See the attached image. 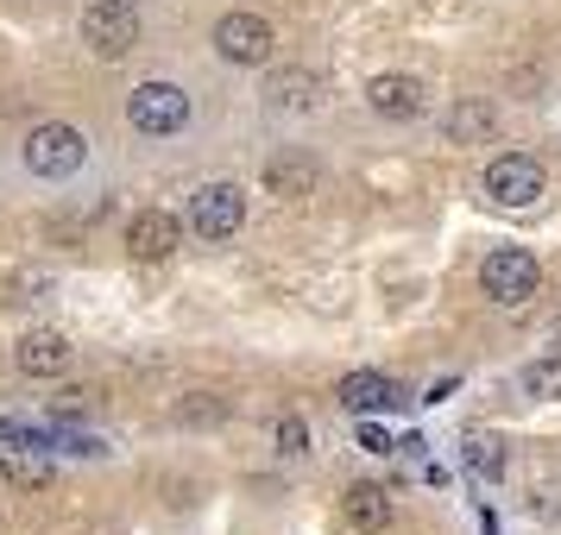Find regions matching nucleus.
<instances>
[{"label": "nucleus", "instance_id": "nucleus-1", "mask_svg": "<svg viewBox=\"0 0 561 535\" xmlns=\"http://www.w3.org/2000/svg\"><path fill=\"white\" fill-rule=\"evenodd\" d=\"M127 127L139 132V139H171V132L190 127V89H178V82H139L127 95Z\"/></svg>", "mask_w": 561, "mask_h": 535}, {"label": "nucleus", "instance_id": "nucleus-2", "mask_svg": "<svg viewBox=\"0 0 561 535\" xmlns=\"http://www.w3.org/2000/svg\"><path fill=\"white\" fill-rule=\"evenodd\" d=\"M20 158H26L32 177L64 183V177H77V171H82V158H89V139H82L70 120H45V127H32V132H26Z\"/></svg>", "mask_w": 561, "mask_h": 535}, {"label": "nucleus", "instance_id": "nucleus-3", "mask_svg": "<svg viewBox=\"0 0 561 535\" xmlns=\"http://www.w3.org/2000/svg\"><path fill=\"white\" fill-rule=\"evenodd\" d=\"M215 51H221V63H233V70H259V63H272V51H278V32H272L265 13L233 7V13L215 20Z\"/></svg>", "mask_w": 561, "mask_h": 535}, {"label": "nucleus", "instance_id": "nucleus-4", "mask_svg": "<svg viewBox=\"0 0 561 535\" xmlns=\"http://www.w3.org/2000/svg\"><path fill=\"white\" fill-rule=\"evenodd\" d=\"M82 45L102 57V63L133 57V45H139V13H133V0H89V7H82Z\"/></svg>", "mask_w": 561, "mask_h": 535}, {"label": "nucleus", "instance_id": "nucleus-5", "mask_svg": "<svg viewBox=\"0 0 561 535\" xmlns=\"http://www.w3.org/2000/svg\"><path fill=\"white\" fill-rule=\"evenodd\" d=\"M183 228L196 240H233L247 228V189L240 183H203L190 196V208H183Z\"/></svg>", "mask_w": 561, "mask_h": 535}, {"label": "nucleus", "instance_id": "nucleus-6", "mask_svg": "<svg viewBox=\"0 0 561 535\" xmlns=\"http://www.w3.org/2000/svg\"><path fill=\"white\" fill-rule=\"evenodd\" d=\"M480 290L492 303L524 309L536 290H542V265H536V253H524V246H499V253L480 265Z\"/></svg>", "mask_w": 561, "mask_h": 535}, {"label": "nucleus", "instance_id": "nucleus-7", "mask_svg": "<svg viewBox=\"0 0 561 535\" xmlns=\"http://www.w3.org/2000/svg\"><path fill=\"white\" fill-rule=\"evenodd\" d=\"M485 196L499 208H530L536 196H542V164L524 158V152H499L485 164Z\"/></svg>", "mask_w": 561, "mask_h": 535}, {"label": "nucleus", "instance_id": "nucleus-8", "mask_svg": "<svg viewBox=\"0 0 561 535\" xmlns=\"http://www.w3.org/2000/svg\"><path fill=\"white\" fill-rule=\"evenodd\" d=\"M366 107L379 114V120H416L423 107H430V89L404 70H385V77L366 82Z\"/></svg>", "mask_w": 561, "mask_h": 535}, {"label": "nucleus", "instance_id": "nucleus-9", "mask_svg": "<svg viewBox=\"0 0 561 535\" xmlns=\"http://www.w3.org/2000/svg\"><path fill=\"white\" fill-rule=\"evenodd\" d=\"M183 240V221L178 214H164V208H139L127 221V253L139 258V265H158V258H171Z\"/></svg>", "mask_w": 561, "mask_h": 535}, {"label": "nucleus", "instance_id": "nucleus-10", "mask_svg": "<svg viewBox=\"0 0 561 535\" xmlns=\"http://www.w3.org/2000/svg\"><path fill=\"white\" fill-rule=\"evenodd\" d=\"M341 516H347V530L379 535V530H391V516H398V491H385V485L359 479V485H347V498H341Z\"/></svg>", "mask_w": 561, "mask_h": 535}, {"label": "nucleus", "instance_id": "nucleus-11", "mask_svg": "<svg viewBox=\"0 0 561 535\" xmlns=\"http://www.w3.org/2000/svg\"><path fill=\"white\" fill-rule=\"evenodd\" d=\"M13 365H20L26 379H57V372L70 365V340H64L57 328H32V334H20Z\"/></svg>", "mask_w": 561, "mask_h": 535}, {"label": "nucleus", "instance_id": "nucleus-12", "mask_svg": "<svg viewBox=\"0 0 561 535\" xmlns=\"http://www.w3.org/2000/svg\"><path fill=\"white\" fill-rule=\"evenodd\" d=\"M316 183H322V171H316V158L297 152V146L265 158V189H272V196H290V202H297V196H316Z\"/></svg>", "mask_w": 561, "mask_h": 535}, {"label": "nucleus", "instance_id": "nucleus-13", "mask_svg": "<svg viewBox=\"0 0 561 535\" xmlns=\"http://www.w3.org/2000/svg\"><path fill=\"white\" fill-rule=\"evenodd\" d=\"M341 404L359 409V416H379V409L404 404V384L385 379V372H347V379H341Z\"/></svg>", "mask_w": 561, "mask_h": 535}, {"label": "nucleus", "instance_id": "nucleus-14", "mask_svg": "<svg viewBox=\"0 0 561 535\" xmlns=\"http://www.w3.org/2000/svg\"><path fill=\"white\" fill-rule=\"evenodd\" d=\"M265 102L284 107V114H316L322 107V77L316 70H278L265 82Z\"/></svg>", "mask_w": 561, "mask_h": 535}, {"label": "nucleus", "instance_id": "nucleus-15", "mask_svg": "<svg viewBox=\"0 0 561 535\" xmlns=\"http://www.w3.org/2000/svg\"><path fill=\"white\" fill-rule=\"evenodd\" d=\"M448 139H460V146H485V139H499V102H485V95L455 102L448 107Z\"/></svg>", "mask_w": 561, "mask_h": 535}, {"label": "nucleus", "instance_id": "nucleus-16", "mask_svg": "<svg viewBox=\"0 0 561 535\" xmlns=\"http://www.w3.org/2000/svg\"><path fill=\"white\" fill-rule=\"evenodd\" d=\"M467 466H473V479H499L505 473V441H492V434H467Z\"/></svg>", "mask_w": 561, "mask_h": 535}, {"label": "nucleus", "instance_id": "nucleus-17", "mask_svg": "<svg viewBox=\"0 0 561 535\" xmlns=\"http://www.w3.org/2000/svg\"><path fill=\"white\" fill-rule=\"evenodd\" d=\"M178 422L183 429H215V422H228V404H221L215 391H196V397L178 404Z\"/></svg>", "mask_w": 561, "mask_h": 535}, {"label": "nucleus", "instance_id": "nucleus-18", "mask_svg": "<svg viewBox=\"0 0 561 535\" xmlns=\"http://www.w3.org/2000/svg\"><path fill=\"white\" fill-rule=\"evenodd\" d=\"M0 479L20 485V491H45V485H51L57 473H51V460H26V454H13L7 466H0Z\"/></svg>", "mask_w": 561, "mask_h": 535}, {"label": "nucleus", "instance_id": "nucleus-19", "mask_svg": "<svg viewBox=\"0 0 561 535\" xmlns=\"http://www.w3.org/2000/svg\"><path fill=\"white\" fill-rule=\"evenodd\" d=\"M524 391H530V397H561V353L524 365Z\"/></svg>", "mask_w": 561, "mask_h": 535}, {"label": "nucleus", "instance_id": "nucleus-20", "mask_svg": "<svg viewBox=\"0 0 561 535\" xmlns=\"http://www.w3.org/2000/svg\"><path fill=\"white\" fill-rule=\"evenodd\" d=\"M272 441H278V454H309V422L304 416H278V422H272Z\"/></svg>", "mask_w": 561, "mask_h": 535}, {"label": "nucleus", "instance_id": "nucleus-21", "mask_svg": "<svg viewBox=\"0 0 561 535\" xmlns=\"http://www.w3.org/2000/svg\"><path fill=\"white\" fill-rule=\"evenodd\" d=\"M0 441H7V447H51V434H45V429H26V422H7V416H0Z\"/></svg>", "mask_w": 561, "mask_h": 535}, {"label": "nucleus", "instance_id": "nucleus-22", "mask_svg": "<svg viewBox=\"0 0 561 535\" xmlns=\"http://www.w3.org/2000/svg\"><path fill=\"white\" fill-rule=\"evenodd\" d=\"M359 447H366V454H398V441H391L379 422H366V429H359Z\"/></svg>", "mask_w": 561, "mask_h": 535}, {"label": "nucleus", "instance_id": "nucleus-23", "mask_svg": "<svg viewBox=\"0 0 561 535\" xmlns=\"http://www.w3.org/2000/svg\"><path fill=\"white\" fill-rule=\"evenodd\" d=\"M556 353H561V322H556Z\"/></svg>", "mask_w": 561, "mask_h": 535}]
</instances>
